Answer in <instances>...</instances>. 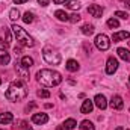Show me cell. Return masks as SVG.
I'll list each match as a JSON object with an SVG mask.
<instances>
[{"label":"cell","mask_w":130,"mask_h":130,"mask_svg":"<svg viewBox=\"0 0 130 130\" xmlns=\"http://www.w3.org/2000/svg\"><path fill=\"white\" fill-rule=\"evenodd\" d=\"M36 77H38V82L47 88L58 86L62 82V76L55 70H39L36 73Z\"/></svg>","instance_id":"1"},{"label":"cell","mask_w":130,"mask_h":130,"mask_svg":"<svg viewBox=\"0 0 130 130\" xmlns=\"http://www.w3.org/2000/svg\"><path fill=\"white\" fill-rule=\"evenodd\" d=\"M6 98L11 100V101H20L27 95V89H26V85L21 82V80H15L9 85L8 91H6Z\"/></svg>","instance_id":"2"},{"label":"cell","mask_w":130,"mask_h":130,"mask_svg":"<svg viewBox=\"0 0 130 130\" xmlns=\"http://www.w3.org/2000/svg\"><path fill=\"white\" fill-rule=\"evenodd\" d=\"M11 29H12V32H14V35H15L17 41H18L21 45H24V47H33V45H35V41H33V38H32V36H30L27 32H26L23 27H20V26L14 24Z\"/></svg>","instance_id":"3"},{"label":"cell","mask_w":130,"mask_h":130,"mask_svg":"<svg viewBox=\"0 0 130 130\" xmlns=\"http://www.w3.org/2000/svg\"><path fill=\"white\" fill-rule=\"evenodd\" d=\"M42 58H44V61L47 64H50V65H59L61 64V55L55 48H52V47H45L42 50Z\"/></svg>","instance_id":"4"},{"label":"cell","mask_w":130,"mask_h":130,"mask_svg":"<svg viewBox=\"0 0 130 130\" xmlns=\"http://www.w3.org/2000/svg\"><path fill=\"white\" fill-rule=\"evenodd\" d=\"M95 47L98 50H101V52H106L110 47V41H109V38L104 33H100V35L95 36Z\"/></svg>","instance_id":"5"},{"label":"cell","mask_w":130,"mask_h":130,"mask_svg":"<svg viewBox=\"0 0 130 130\" xmlns=\"http://www.w3.org/2000/svg\"><path fill=\"white\" fill-rule=\"evenodd\" d=\"M117 70H118V61L115 58H109L107 64H106V73L107 74H113Z\"/></svg>","instance_id":"6"},{"label":"cell","mask_w":130,"mask_h":130,"mask_svg":"<svg viewBox=\"0 0 130 130\" xmlns=\"http://www.w3.org/2000/svg\"><path fill=\"white\" fill-rule=\"evenodd\" d=\"M94 104L97 106L98 109H106L107 107V101H106V97L103 95V94H97L95 95V98H94Z\"/></svg>","instance_id":"7"},{"label":"cell","mask_w":130,"mask_h":130,"mask_svg":"<svg viewBox=\"0 0 130 130\" xmlns=\"http://www.w3.org/2000/svg\"><path fill=\"white\" fill-rule=\"evenodd\" d=\"M110 107H112V109H117V110L123 109V107H124V101H123V98L120 97V95H113L112 100H110Z\"/></svg>","instance_id":"8"},{"label":"cell","mask_w":130,"mask_h":130,"mask_svg":"<svg viewBox=\"0 0 130 130\" xmlns=\"http://www.w3.org/2000/svg\"><path fill=\"white\" fill-rule=\"evenodd\" d=\"M88 12H89L92 17L100 18V17L103 15V8H101V6H98V5H91V6L88 8Z\"/></svg>","instance_id":"9"},{"label":"cell","mask_w":130,"mask_h":130,"mask_svg":"<svg viewBox=\"0 0 130 130\" xmlns=\"http://www.w3.org/2000/svg\"><path fill=\"white\" fill-rule=\"evenodd\" d=\"M47 121H48L47 113H33L32 123H35V124H45Z\"/></svg>","instance_id":"10"},{"label":"cell","mask_w":130,"mask_h":130,"mask_svg":"<svg viewBox=\"0 0 130 130\" xmlns=\"http://www.w3.org/2000/svg\"><path fill=\"white\" fill-rule=\"evenodd\" d=\"M92 109H94V101L88 98V100L83 101V104H82V107H80V112H82V113H91Z\"/></svg>","instance_id":"11"},{"label":"cell","mask_w":130,"mask_h":130,"mask_svg":"<svg viewBox=\"0 0 130 130\" xmlns=\"http://www.w3.org/2000/svg\"><path fill=\"white\" fill-rule=\"evenodd\" d=\"M127 38H130V32H127V30L117 32V33H113V36H112L113 42H120V41H123V39H127Z\"/></svg>","instance_id":"12"},{"label":"cell","mask_w":130,"mask_h":130,"mask_svg":"<svg viewBox=\"0 0 130 130\" xmlns=\"http://www.w3.org/2000/svg\"><path fill=\"white\" fill-rule=\"evenodd\" d=\"M15 70H17V73L20 74V77H21L23 80H27V79H29V71H26L27 68H24L21 64L15 65Z\"/></svg>","instance_id":"13"},{"label":"cell","mask_w":130,"mask_h":130,"mask_svg":"<svg viewBox=\"0 0 130 130\" xmlns=\"http://www.w3.org/2000/svg\"><path fill=\"white\" fill-rule=\"evenodd\" d=\"M117 53H118V56H120L123 61H126V62H130V50L120 47V48L117 50Z\"/></svg>","instance_id":"14"},{"label":"cell","mask_w":130,"mask_h":130,"mask_svg":"<svg viewBox=\"0 0 130 130\" xmlns=\"http://www.w3.org/2000/svg\"><path fill=\"white\" fill-rule=\"evenodd\" d=\"M12 120H14V117L11 112L0 113V124H9V123H12Z\"/></svg>","instance_id":"15"},{"label":"cell","mask_w":130,"mask_h":130,"mask_svg":"<svg viewBox=\"0 0 130 130\" xmlns=\"http://www.w3.org/2000/svg\"><path fill=\"white\" fill-rule=\"evenodd\" d=\"M65 6L68 9H73V11H79L82 5H80L79 0H68V2H65Z\"/></svg>","instance_id":"16"},{"label":"cell","mask_w":130,"mask_h":130,"mask_svg":"<svg viewBox=\"0 0 130 130\" xmlns=\"http://www.w3.org/2000/svg\"><path fill=\"white\" fill-rule=\"evenodd\" d=\"M55 17H56L59 21H68V20H70V15H68L65 11H62V9H58V11L55 12Z\"/></svg>","instance_id":"17"},{"label":"cell","mask_w":130,"mask_h":130,"mask_svg":"<svg viewBox=\"0 0 130 130\" xmlns=\"http://www.w3.org/2000/svg\"><path fill=\"white\" fill-rule=\"evenodd\" d=\"M65 68L68 70V71H71V73H74V71H77L79 70V62L77 61H74V59H70L67 65H65Z\"/></svg>","instance_id":"18"},{"label":"cell","mask_w":130,"mask_h":130,"mask_svg":"<svg viewBox=\"0 0 130 130\" xmlns=\"http://www.w3.org/2000/svg\"><path fill=\"white\" fill-rule=\"evenodd\" d=\"M76 126H77V123H76V120H73V118H68V120H65V123H64V127H65L67 130L76 129Z\"/></svg>","instance_id":"19"},{"label":"cell","mask_w":130,"mask_h":130,"mask_svg":"<svg viewBox=\"0 0 130 130\" xmlns=\"http://www.w3.org/2000/svg\"><path fill=\"white\" fill-rule=\"evenodd\" d=\"M21 65H23L24 68L29 70V68L33 65V59L32 58H29V56H23V58H21Z\"/></svg>","instance_id":"20"},{"label":"cell","mask_w":130,"mask_h":130,"mask_svg":"<svg viewBox=\"0 0 130 130\" xmlns=\"http://www.w3.org/2000/svg\"><path fill=\"white\" fill-rule=\"evenodd\" d=\"M80 129H82V130H95V127H94V124H92L91 121L85 120V121H82V124H80Z\"/></svg>","instance_id":"21"},{"label":"cell","mask_w":130,"mask_h":130,"mask_svg":"<svg viewBox=\"0 0 130 130\" xmlns=\"http://www.w3.org/2000/svg\"><path fill=\"white\" fill-rule=\"evenodd\" d=\"M9 18H11L12 21H17V20L20 18V12H18V9H15V8L11 9V11H9Z\"/></svg>","instance_id":"22"},{"label":"cell","mask_w":130,"mask_h":130,"mask_svg":"<svg viewBox=\"0 0 130 130\" xmlns=\"http://www.w3.org/2000/svg\"><path fill=\"white\" fill-rule=\"evenodd\" d=\"M107 26H109L110 29H118V27H120V21H118L117 18H109V20H107Z\"/></svg>","instance_id":"23"},{"label":"cell","mask_w":130,"mask_h":130,"mask_svg":"<svg viewBox=\"0 0 130 130\" xmlns=\"http://www.w3.org/2000/svg\"><path fill=\"white\" fill-rule=\"evenodd\" d=\"M82 32H83V35H92L94 33V26L92 24H85L82 27Z\"/></svg>","instance_id":"24"},{"label":"cell","mask_w":130,"mask_h":130,"mask_svg":"<svg viewBox=\"0 0 130 130\" xmlns=\"http://www.w3.org/2000/svg\"><path fill=\"white\" fill-rule=\"evenodd\" d=\"M23 21H24L26 24L32 23L33 21V14L32 12H24V15H23Z\"/></svg>","instance_id":"25"},{"label":"cell","mask_w":130,"mask_h":130,"mask_svg":"<svg viewBox=\"0 0 130 130\" xmlns=\"http://www.w3.org/2000/svg\"><path fill=\"white\" fill-rule=\"evenodd\" d=\"M115 17L123 18V20H127V18H129V14H127V12H123V11H117V12H115Z\"/></svg>","instance_id":"26"},{"label":"cell","mask_w":130,"mask_h":130,"mask_svg":"<svg viewBox=\"0 0 130 130\" xmlns=\"http://www.w3.org/2000/svg\"><path fill=\"white\" fill-rule=\"evenodd\" d=\"M38 97L48 98V97H50V92H48L47 89H39V91H38Z\"/></svg>","instance_id":"27"},{"label":"cell","mask_w":130,"mask_h":130,"mask_svg":"<svg viewBox=\"0 0 130 130\" xmlns=\"http://www.w3.org/2000/svg\"><path fill=\"white\" fill-rule=\"evenodd\" d=\"M68 21L77 23V21H80V15H79V14H73V15H70V20H68Z\"/></svg>","instance_id":"28"},{"label":"cell","mask_w":130,"mask_h":130,"mask_svg":"<svg viewBox=\"0 0 130 130\" xmlns=\"http://www.w3.org/2000/svg\"><path fill=\"white\" fill-rule=\"evenodd\" d=\"M8 55H9V53H8L5 48H0V59H2V58H5V56H8Z\"/></svg>","instance_id":"29"},{"label":"cell","mask_w":130,"mask_h":130,"mask_svg":"<svg viewBox=\"0 0 130 130\" xmlns=\"http://www.w3.org/2000/svg\"><path fill=\"white\" fill-rule=\"evenodd\" d=\"M21 130H33V129L27 126V123H21Z\"/></svg>","instance_id":"30"},{"label":"cell","mask_w":130,"mask_h":130,"mask_svg":"<svg viewBox=\"0 0 130 130\" xmlns=\"http://www.w3.org/2000/svg\"><path fill=\"white\" fill-rule=\"evenodd\" d=\"M38 3H39L41 6H47V5L50 3V0H38Z\"/></svg>","instance_id":"31"},{"label":"cell","mask_w":130,"mask_h":130,"mask_svg":"<svg viewBox=\"0 0 130 130\" xmlns=\"http://www.w3.org/2000/svg\"><path fill=\"white\" fill-rule=\"evenodd\" d=\"M27 0H14V3H17V5H21V3H26Z\"/></svg>","instance_id":"32"},{"label":"cell","mask_w":130,"mask_h":130,"mask_svg":"<svg viewBox=\"0 0 130 130\" xmlns=\"http://www.w3.org/2000/svg\"><path fill=\"white\" fill-rule=\"evenodd\" d=\"M56 5H61V3H65V2H68V0H53Z\"/></svg>","instance_id":"33"},{"label":"cell","mask_w":130,"mask_h":130,"mask_svg":"<svg viewBox=\"0 0 130 130\" xmlns=\"http://www.w3.org/2000/svg\"><path fill=\"white\" fill-rule=\"evenodd\" d=\"M124 6H126L127 9H130V0H126V3H124Z\"/></svg>","instance_id":"34"},{"label":"cell","mask_w":130,"mask_h":130,"mask_svg":"<svg viewBox=\"0 0 130 130\" xmlns=\"http://www.w3.org/2000/svg\"><path fill=\"white\" fill-rule=\"evenodd\" d=\"M56 130H67V129H65L64 126H58V127H56Z\"/></svg>","instance_id":"35"},{"label":"cell","mask_w":130,"mask_h":130,"mask_svg":"<svg viewBox=\"0 0 130 130\" xmlns=\"http://www.w3.org/2000/svg\"><path fill=\"white\" fill-rule=\"evenodd\" d=\"M129 83H130V76H129Z\"/></svg>","instance_id":"36"},{"label":"cell","mask_w":130,"mask_h":130,"mask_svg":"<svg viewBox=\"0 0 130 130\" xmlns=\"http://www.w3.org/2000/svg\"><path fill=\"white\" fill-rule=\"evenodd\" d=\"M0 85H2V80H0Z\"/></svg>","instance_id":"37"},{"label":"cell","mask_w":130,"mask_h":130,"mask_svg":"<svg viewBox=\"0 0 130 130\" xmlns=\"http://www.w3.org/2000/svg\"><path fill=\"white\" fill-rule=\"evenodd\" d=\"M129 45H130V41H129Z\"/></svg>","instance_id":"38"}]
</instances>
